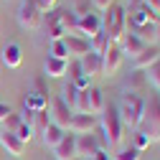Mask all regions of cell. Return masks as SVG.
Here are the masks:
<instances>
[{
    "instance_id": "cell-1",
    "label": "cell",
    "mask_w": 160,
    "mask_h": 160,
    "mask_svg": "<svg viewBox=\"0 0 160 160\" xmlns=\"http://www.w3.org/2000/svg\"><path fill=\"white\" fill-rule=\"evenodd\" d=\"M99 125H102V140H104V150H117L122 148V135H125V125L117 114V107H104L102 117H99Z\"/></svg>"
},
{
    "instance_id": "cell-2",
    "label": "cell",
    "mask_w": 160,
    "mask_h": 160,
    "mask_svg": "<svg viewBox=\"0 0 160 160\" xmlns=\"http://www.w3.org/2000/svg\"><path fill=\"white\" fill-rule=\"evenodd\" d=\"M117 114H119V119H122L125 127L137 130L140 125H142V119H145V99L140 94H135V92H125L122 99H119Z\"/></svg>"
},
{
    "instance_id": "cell-3",
    "label": "cell",
    "mask_w": 160,
    "mask_h": 160,
    "mask_svg": "<svg viewBox=\"0 0 160 160\" xmlns=\"http://www.w3.org/2000/svg\"><path fill=\"white\" fill-rule=\"evenodd\" d=\"M102 31L107 33L109 43H119V38L127 33V8L119 5V3H112V5L104 10Z\"/></svg>"
},
{
    "instance_id": "cell-4",
    "label": "cell",
    "mask_w": 160,
    "mask_h": 160,
    "mask_svg": "<svg viewBox=\"0 0 160 160\" xmlns=\"http://www.w3.org/2000/svg\"><path fill=\"white\" fill-rule=\"evenodd\" d=\"M145 119L150 125L145 130L150 135V142H158L160 140V94H150V99H145Z\"/></svg>"
},
{
    "instance_id": "cell-5",
    "label": "cell",
    "mask_w": 160,
    "mask_h": 160,
    "mask_svg": "<svg viewBox=\"0 0 160 160\" xmlns=\"http://www.w3.org/2000/svg\"><path fill=\"white\" fill-rule=\"evenodd\" d=\"M15 18H18V23H21V28H26V31H36L38 26L43 23V13L38 10L31 0H21Z\"/></svg>"
},
{
    "instance_id": "cell-6",
    "label": "cell",
    "mask_w": 160,
    "mask_h": 160,
    "mask_svg": "<svg viewBox=\"0 0 160 160\" xmlns=\"http://www.w3.org/2000/svg\"><path fill=\"white\" fill-rule=\"evenodd\" d=\"M122 61H125L122 48H119L117 43H109L107 51L102 53V74H104V76H112L119 66H122Z\"/></svg>"
},
{
    "instance_id": "cell-7",
    "label": "cell",
    "mask_w": 160,
    "mask_h": 160,
    "mask_svg": "<svg viewBox=\"0 0 160 160\" xmlns=\"http://www.w3.org/2000/svg\"><path fill=\"white\" fill-rule=\"evenodd\" d=\"M99 31H102V18H99L97 13H87V15L79 18V23H76V33H71V36L92 38V36H97Z\"/></svg>"
},
{
    "instance_id": "cell-8",
    "label": "cell",
    "mask_w": 160,
    "mask_h": 160,
    "mask_svg": "<svg viewBox=\"0 0 160 160\" xmlns=\"http://www.w3.org/2000/svg\"><path fill=\"white\" fill-rule=\"evenodd\" d=\"M160 58V46L158 43H152V46H145L142 51H140L135 58H132V69H137V71H145V69H150L155 61Z\"/></svg>"
},
{
    "instance_id": "cell-9",
    "label": "cell",
    "mask_w": 160,
    "mask_h": 160,
    "mask_svg": "<svg viewBox=\"0 0 160 160\" xmlns=\"http://www.w3.org/2000/svg\"><path fill=\"white\" fill-rule=\"evenodd\" d=\"M53 158L56 160H74L76 158V135L66 130V135L61 137V142L53 148Z\"/></svg>"
},
{
    "instance_id": "cell-10",
    "label": "cell",
    "mask_w": 160,
    "mask_h": 160,
    "mask_svg": "<svg viewBox=\"0 0 160 160\" xmlns=\"http://www.w3.org/2000/svg\"><path fill=\"white\" fill-rule=\"evenodd\" d=\"M97 127V114H79V112H74V117H71V122H69V132H74V135H87V132H92Z\"/></svg>"
},
{
    "instance_id": "cell-11",
    "label": "cell",
    "mask_w": 160,
    "mask_h": 160,
    "mask_svg": "<svg viewBox=\"0 0 160 160\" xmlns=\"http://www.w3.org/2000/svg\"><path fill=\"white\" fill-rule=\"evenodd\" d=\"M51 114H53L51 122L66 130V127H69V122H71V117H74V109H69V104L64 102L61 97H56V99H53V112H51Z\"/></svg>"
},
{
    "instance_id": "cell-12",
    "label": "cell",
    "mask_w": 160,
    "mask_h": 160,
    "mask_svg": "<svg viewBox=\"0 0 160 160\" xmlns=\"http://www.w3.org/2000/svg\"><path fill=\"white\" fill-rule=\"evenodd\" d=\"M0 148H3L8 155H13V158H21L23 150H26V142H21L15 132H5L3 130L0 132Z\"/></svg>"
},
{
    "instance_id": "cell-13",
    "label": "cell",
    "mask_w": 160,
    "mask_h": 160,
    "mask_svg": "<svg viewBox=\"0 0 160 160\" xmlns=\"http://www.w3.org/2000/svg\"><path fill=\"white\" fill-rule=\"evenodd\" d=\"M64 46H66L69 56H79V58H82L84 53H89V51H92V46H89V38H82V36H71V33L64 38Z\"/></svg>"
},
{
    "instance_id": "cell-14",
    "label": "cell",
    "mask_w": 160,
    "mask_h": 160,
    "mask_svg": "<svg viewBox=\"0 0 160 160\" xmlns=\"http://www.w3.org/2000/svg\"><path fill=\"white\" fill-rule=\"evenodd\" d=\"M99 150V142H97V137L92 132L87 135H76V158H89Z\"/></svg>"
},
{
    "instance_id": "cell-15",
    "label": "cell",
    "mask_w": 160,
    "mask_h": 160,
    "mask_svg": "<svg viewBox=\"0 0 160 160\" xmlns=\"http://www.w3.org/2000/svg\"><path fill=\"white\" fill-rule=\"evenodd\" d=\"M117 46L122 48V53H125V56H132V58H135V56H137L140 51L145 48V43L140 41V38H137L135 33H130V31H127V33H125L122 38H119V43H117Z\"/></svg>"
},
{
    "instance_id": "cell-16",
    "label": "cell",
    "mask_w": 160,
    "mask_h": 160,
    "mask_svg": "<svg viewBox=\"0 0 160 160\" xmlns=\"http://www.w3.org/2000/svg\"><path fill=\"white\" fill-rule=\"evenodd\" d=\"M79 66H82V71L87 76H97V74H102V56L89 51V53H84L79 58Z\"/></svg>"
},
{
    "instance_id": "cell-17",
    "label": "cell",
    "mask_w": 160,
    "mask_h": 160,
    "mask_svg": "<svg viewBox=\"0 0 160 160\" xmlns=\"http://www.w3.org/2000/svg\"><path fill=\"white\" fill-rule=\"evenodd\" d=\"M0 58H3V64H5L8 69H18V66H21V61H23V51H21V46H18V43H8V46H3Z\"/></svg>"
},
{
    "instance_id": "cell-18",
    "label": "cell",
    "mask_w": 160,
    "mask_h": 160,
    "mask_svg": "<svg viewBox=\"0 0 160 160\" xmlns=\"http://www.w3.org/2000/svg\"><path fill=\"white\" fill-rule=\"evenodd\" d=\"M69 69V61H64V58H53V56H46V61H43V71L46 76L51 79H61Z\"/></svg>"
},
{
    "instance_id": "cell-19",
    "label": "cell",
    "mask_w": 160,
    "mask_h": 160,
    "mask_svg": "<svg viewBox=\"0 0 160 160\" xmlns=\"http://www.w3.org/2000/svg\"><path fill=\"white\" fill-rule=\"evenodd\" d=\"M64 135H66V130H64V127H58V125L48 122V127L41 132V142H43L46 148H51V150H53L58 142H61V137H64Z\"/></svg>"
},
{
    "instance_id": "cell-20",
    "label": "cell",
    "mask_w": 160,
    "mask_h": 160,
    "mask_svg": "<svg viewBox=\"0 0 160 160\" xmlns=\"http://www.w3.org/2000/svg\"><path fill=\"white\" fill-rule=\"evenodd\" d=\"M89 112L92 114H102V109L107 107L104 104V92L99 89V87H89Z\"/></svg>"
},
{
    "instance_id": "cell-21",
    "label": "cell",
    "mask_w": 160,
    "mask_h": 160,
    "mask_svg": "<svg viewBox=\"0 0 160 160\" xmlns=\"http://www.w3.org/2000/svg\"><path fill=\"white\" fill-rule=\"evenodd\" d=\"M130 33H135V36H137L145 46H152V43H155V23H142V26H135V28H130Z\"/></svg>"
},
{
    "instance_id": "cell-22",
    "label": "cell",
    "mask_w": 160,
    "mask_h": 160,
    "mask_svg": "<svg viewBox=\"0 0 160 160\" xmlns=\"http://www.w3.org/2000/svg\"><path fill=\"white\" fill-rule=\"evenodd\" d=\"M23 107L33 109V112H41V109H48V99L43 94H38V92H31L26 99H23Z\"/></svg>"
},
{
    "instance_id": "cell-23",
    "label": "cell",
    "mask_w": 160,
    "mask_h": 160,
    "mask_svg": "<svg viewBox=\"0 0 160 160\" xmlns=\"http://www.w3.org/2000/svg\"><path fill=\"white\" fill-rule=\"evenodd\" d=\"M58 21H61V26L66 28V33H76V23H79V18H76L69 8H58Z\"/></svg>"
},
{
    "instance_id": "cell-24",
    "label": "cell",
    "mask_w": 160,
    "mask_h": 160,
    "mask_svg": "<svg viewBox=\"0 0 160 160\" xmlns=\"http://www.w3.org/2000/svg\"><path fill=\"white\" fill-rule=\"evenodd\" d=\"M89 46H92V53H99V56H102V53L107 51V46H109L107 33H104V31H99L97 36H92V38H89Z\"/></svg>"
},
{
    "instance_id": "cell-25",
    "label": "cell",
    "mask_w": 160,
    "mask_h": 160,
    "mask_svg": "<svg viewBox=\"0 0 160 160\" xmlns=\"http://www.w3.org/2000/svg\"><path fill=\"white\" fill-rule=\"evenodd\" d=\"M145 82H148V76H145L142 71L132 69V74H127V79H125V87H132V89H127V92H135V94H137V89L142 87Z\"/></svg>"
},
{
    "instance_id": "cell-26",
    "label": "cell",
    "mask_w": 160,
    "mask_h": 160,
    "mask_svg": "<svg viewBox=\"0 0 160 160\" xmlns=\"http://www.w3.org/2000/svg\"><path fill=\"white\" fill-rule=\"evenodd\" d=\"M76 94H79V89H76L71 82H66L64 89H61V99L69 104V109H74V104H76Z\"/></svg>"
},
{
    "instance_id": "cell-27",
    "label": "cell",
    "mask_w": 160,
    "mask_h": 160,
    "mask_svg": "<svg viewBox=\"0 0 160 160\" xmlns=\"http://www.w3.org/2000/svg\"><path fill=\"white\" fill-rule=\"evenodd\" d=\"M74 112H79V114H92V112H89V92H87V89L76 94V104H74Z\"/></svg>"
},
{
    "instance_id": "cell-28",
    "label": "cell",
    "mask_w": 160,
    "mask_h": 160,
    "mask_svg": "<svg viewBox=\"0 0 160 160\" xmlns=\"http://www.w3.org/2000/svg\"><path fill=\"white\" fill-rule=\"evenodd\" d=\"M114 160H140V150L132 148V145H127V148H117Z\"/></svg>"
},
{
    "instance_id": "cell-29",
    "label": "cell",
    "mask_w": 160,
    "mask_h": 160,
    "mask_svg": "<svg viewBox=\"0 0 160 160\" xmlns=\"http://www.w3.org/2000/svg\"><path fill=\"white\" fill-rule=\"evenodd\" d=\"M69 82L79 89V92H84V89H89L92 87V76H87L84 71H79V74H74V76H69Z\"/></svg>"
},
{
    "instance_id": "cell-30",
    "label": "cell",
    "mask_w": 160,
    "mask_h": 160,
    "mask_svg": "<svg viewBox=\"0 0 160 160\" xmlns=\"http://www.w3.org/2000/svg\"><path fill=\"white\" fill-rule=\"evenodd\" d=\"M89 5H92V0H71V5H69V10L76 15V18H82V15H87V13H92L89 10Z\"/></svg>"
},
{
    "instance_id": "cell-31",
    "label": "cell",
    "mask_w": 160,
    "mask_h": 160,
    "mask_svg": "<svg viewBox=\"0 0 160 160\" xmlns=\"http://www.w3.org/2000/svg\"><path fill=\"white\" fill-rule=\"evenodd\" d=\"M48 56L69 61V51H66V46H64V38H61V41H51V53H48Z\"/></svg>"
},
{
    "instance_id": "cell-32",
    "label": "cell",
    "mask_w": 160,
    "mask_h": 160,
    "mask_svg": "<svg viewBox=\"0 0 160 160\" xmlns=\"http://www.w3.org/2000/svg\"><path fill=\"white\" fill-rule=\"evenodd\" d=\"M145 71H148V74H145V76H148V82H150L155 89H160V58H158V61H155L150 69H145Z\"/></svg>"
},
{
    "instance_id": "cell-33",
    "label": "cell",
    "mask_w": 160,
    "mask_h": 160,
    "mask_svg": "<svg viewBox=\"0 0 160 160\" xmlns=\"http://www.w3.org/2000/svg\"><path fill=\"white\" fill-rule=\"evenodd\" d=\"M3 125H5V132H15L18 127L23 125V117H21V114H15V112H10V114L3 119Z\"/></svg>"
},
{
    "instance_id": "cell-34",
    "label": "cell",
    "mask_w": 160,
    "mask_h": 160,
    "mask_svg": "<svg viewBox=\"0 0 160 160\" xmlns=\"http://www.w3.org/2000/svg\"><path fill=\"white\" fill-rule=\"evenodd\" d=\"M48 109H41V112H36V119H33V130H38V132H43L46 127H48Z\"/></svg>"
},
{
    "instance_id": "cell-35",
    "label": "cell",
    "mask_w": 160,
    "mask_h": 160,
    "mask_svg": "<svg viewBox=\"0 0 160 160\" xmlns=\"http://www.w3.org/2000/svg\"><path fill=\"white\" fill-rule=\"evenodd\" d=\"M132 148H137L140 152H142L145 148H150V135H148L145 130H137V132H135V145H132Z\"/></svg>"
},
{
    "instance_id": "cell-36",
    "label": "cell",
    "mask_w": 160,
    "mask_h": 160,
    "mask_svg": "<svg viewBox=\"0 0 160 160\" xmlns=\"http://www.w3.org/2000/svg\"><path fill=\"white\" fill-rule=\"evenodd\" d=\"M15 135H18V140H21V142H31V137H33V127L23 122L21 127L15 130Z\"/></svg>"
},
{
    "instance_id": "cell-37",
    "label": "cell",
    "mask_w": 160,
    "mask_h": 160,
    "mask_svg": "<svg viewBox=\"0 0 160 160\" xmlns=\"http://www.w3.org/2000/svg\"><path fill=\"white\" fill-rule=\"evenodd\" d=\"M36 92H38V94H43V97L48 99V89H46V79H43V76H38V79H36Z\"/></svg>"
},
{
    "instance_id": "cell-38",
    "label": "cell",
    "mask_w": 160,
    "mask_h": 160,
    "mask_svg": "<svg viewBox=\"0 0 160 160\" xmlns=\"http://www.w3.org/2000/svg\"><path fill=\"white\" fill-rule=\"evenodd\" d=\"M84 160H109V152H107L104 148H99L94 155H89V158H84Z\"/></svg>"
},
{
    "instance_id": "cell-39",
    "label": "cell",
    "mask_w": 160,
    "mask_h": 160,
    "mask_svg": "<svg viewBox=\"0 0 160 160\" xmlns=\"http://www.w3.org/2000/svg\"><path fill=\"white\" fill-rule=\"evenodd\" d=\"M112 3H114V0H92V5H94L97 10H107Z\"/></svg>"
},
{
    "instance_id": "cell-40",
    "label": "cell",
    "mask_w": 160,
    "mask_h": 160,
    "mask_svg": "<svg viewBox=\"0 0 160 160\" xmlns=\"http://www.w3.org/2000/svg\"><path fill=\"white\" fill-rule=\"evenodd\" d=\"M142 3H145V5L155 13V15H160V0H142Z\"/></svg>"
},
{
    "instance_id": "cell-41",
    "label": "cell",
    "mask_w": 160,
    "mask_h": 160,
    "mask_svg": "<svg viewBox=\"0 0 160 160\" xmlns=\"http://www.w3.org/2000/svg\"><path fill=\"white\" fill-rule=\"evenodd\" d=\"M10 112H13V109H10L8 104H3V102H0V122H3V119H5V117H8Z\"/></svg>"
},
{
    "instance_id": "cell-42",
    "label": "cell",
    "mask_w": 160,
    "mask_h": 160,
    "mask_svg": "<svg viewBox=\"0 0 160 160\" xmlns=\"http://www.w3.org/2000/svg\"><path fill=\"white\" fill-rule=\"evenodd\" d=\"M155 43H160V21L155 23Z\"/></svg>"
},
{
    "instance_id": "cell-43",
    "label": "cell",
    "mask_w": 160,
    "mask_h": 160,
    "mask_svg": "<svg viewBox=\"0 0 160 160\" xmlns=\"http://www.w3.org/2000/svg\"><path fill=\"white\" fill-rule=\"evenodd\" d=\"M3 160H21V158H13V155H5Z\"/></svg>"
},
{
    "instance_id": "cell-44",
    "label": "cell",
    "mask_w": 160,
    "mask_h": 160,
    "mask_svg": "<svg viewBox=\"0 0 160 160\" xmlns=\"http://www.w3.org/2000/svg\"><path fill=\"white\" fill-rule=\"evenodd\" d=\"M74 160H84V158H74Z\"/></svg>"
}]
</instances>
